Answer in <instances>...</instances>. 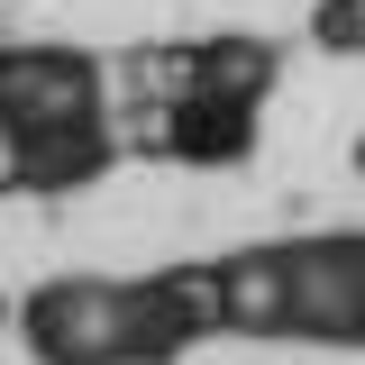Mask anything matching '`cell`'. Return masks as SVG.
<instances>
[{
    "instance_id": "6da1fadb",
    "label": "cell",
    "mask_w": 365,
    "mask_h": 365,
    "mask_svg": "<svg viewBox=\"0 0 365 365\" xmlns=\"http://www.w3.org/2000/svg\"><path fill=\"white\" fill-rule=\"evenodd\" d=\"M110 73H119V119H128L137 155L192 165V174H237L265 137L283 46L256 37V28H210V37L128 46Z\"/></svg>"
},
{
    "instance_id": "7a4b0ae2",
    "label": "cell",
    "mask_w": 365,
    "mask_h": 365,
    "mask_svg": "<svg viewBox=\"0 0 365 365\" xmlns=\"http://www.w3.org/2000/svg\"><path fill=\"white\" fill-rule=\"evenodd\" d=\"M182 292L210 338L365 347V228H302V237L182 256Z\"/></svg>"
},
{
    "instance_id": "3957f363",
    "label": "cell",
    "mask_w": 365,
    "mask_h": 365,
    "mask_svg": "<svg viewBox=\"0 0 365 365\" xmlns=\"http://www.w3.org/2000/svg\"><path fill=\"white\" fill-rule=\"evenodd\" d=\"M28 365H182L210 329L182 292V265L155 274H46L9 302Z\"/></svg>"
},
{
    "instance_id": "277c9868",
    "label": "cell",
    "mask_w": 365,
    "mask_h": 365,
    "mask_svg": "<svg viewBox=\"0 0 365 365\" xmlns=\"http://www.w3.org/2000/svg\"><path fill=\"white\" fill-rule=\"evenodd\" d=\"M110 110H119V73L101 55L9 37V55H0V137H46V128H73V119H110Z\"/></svg>"
},
{
    "instance_id": "5b68a950",
    "label": "cell",
    "mask_w": 365,
    "mask_h": 365,
    "mask_svg": "<svg viewBox=\"0 0 365 365\" xmlns=\"http://www.w3.org/2000/svg\"><path fill=\"white\" fill-rule=\"evenodd\" d=\"M302 37H311V55H329V64H365V0H311Z\"/></svg>"
},
{
    "instance_id": "8992f818",
    "label": "cell",
    "mask_w": 365,
    "mask_h": 365,
    "mask_svg": "<svg viewBox=\"0 0 365 365\" xmlns=\"http://www.w3.org/2000/svg\"><path fill=\"white\" fill-rule=\"evenodd\" d=\"M356 174H365V137H356Z\"/></svg>"
}]
</instances>
